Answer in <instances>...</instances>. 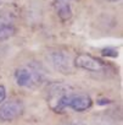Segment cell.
<instances>
[{
	"mask_svg": "<svg viewBox=\"0 0 123 125\" xmlns=\"http://www.w3.org/2000/svg\"><path fill=\"white\" fill-rule=\"evenodd\" d=\"M16 33V28L10 22H1L0 23V42L6 41Z\"/></svg>",
	"mask_w": 123,
	"mask_h": 125,
	"instance_id": "ba28073f",
	"label": "cell"
},
{
	"mask_svg": "<svg viewBox=\"0 0 123 125\" xmlns=\"http://www.w3.org/2000/svg\"><path fill=\"white\" fill-rule=\"evenodd\" d=\"M73 64L78 69H83V70L91 71V73H100L105 69L104 61H101L100 59H98L90 54H85V53L78 54L73 59Z\"/></svg>",
	"mask_w": 123,
	"mask_h": 125,
	"instance_id": "277c9868",
	"label": "cell"
},
{
	"mask_svg": "<svg viewBox=\"0 0 123 125\" xmlns=\"http://www.w3.org/2000/svg\"><path fill=\"white\" fill-rule=\"evenodd\" d=\"M54 8H55V11L61 21H67L72 17V9H71L70 4H67L66 1L57 0V1L54 3Z\"/></svg>",
	"mask_w": 123,
	"mask_h": 125,
	"instance_id": "52a82bcc",
	"label": "cell"
},
{
	"mask_svg": "<svg viewBox=\"0 0 123 125\" xmlns=\"http://www.w3.org/2000/svg\"><path fill=\"white\" fill-rule=\"evenodd\" d=\"M71 125H84V124H82V123H73V124H71Z\"/></svg>",
	"mask_w": 123,
	"mask_h": 125,
	"instance_id": "7c38bea8",
	"label": "cell"
},
{
	"mask_svg": "<svg viewBox=\"0 0 123 125\" xmlns=\"http://www.w3.org/2000/svg\"><path fill=\"white\" fill-rule=\"evenodd\" d=\"M49 61L51 66L61 73L64 75H68V74H73L74 73V64L73 60L71 58L70 54L65 53V52H52L49 54Z\"/></svg>",
	"mask_w": 123,
	"mask_h": 125,
	"instance_id": "3957f363",
	"label": "cell"
},
{
	"mask_svg": "<svg viewBox=\"0 0 123 125\" xmlns=\"http://www.w3.org/2000/svg\"><path fill=\"white\" fill-rule=\"evenodd\" d=\"M101 53H102L104 56H113V58H115V56L118 55L117 50H115V49H110V48H108V49H104Z\"/></svg>",
	"mask_w": 123,
	"mask_h": 125,
	"instance_id": "9c48e42d",
	"label": "cell"
},
{
	"mask_svg": "<svg viewBox=\"0 0 123 125\" xmlns=\"http://www.w3.org/2000/svg\"><path fill=\"white\" fill-rule=\"evenodd\" d=\"M23 103L17 99H11L0 105V121L8 123L17 119L23 113Z\"/></svg>",
	"mask_w": 123,
	"mask_h": 125,
	"instance_id": "5b68a950",
	"label": "cell"
},
{
	"mask_svg": "<svg viewBox=\"0 0 123 125\" xmlns=\"http://www.w3.org/2000/svg\"><path fill=\"white\" fill-rule=\"evenodd\" d=\"M0 4H1V1H0Z\"/></svg>",
	"mask_w": 123,
	"mask_h": 125,
	"instance_id": "4fadbf2b",
	"label": "cell"
},
{
	"mask_svg": "<svg viewBox=\"0 0 123 125\" xmlns=\"http://www.w3.org/2000/svg\"><path fill=\"white\" fill-rule=\"evenodd\" d=\"M91 104H93V101L90 96L85 93H73L72 92L67 99V107L79 113L88 110L91 107Z\"/></svg>",
	"mask_w": 123,
	"mask_h": 125,
	"instance_id": "8992f818",
	"label": "cell"
},
{
	"mask_svg": "<svg viewBox=\"0 0 123 125\" xmlns=\"http://www.w3.org/2000/svg\"><path fill=\"white\" fill-rule=\"evenodd\" d=\"M72 93L70 86L65 83H52L48 90V104L55 113H62L67 107L68 96Z\"/></svg>",
	"mask_w": 123,
	"mask_h": 125,
	"instance_id": "6da1fadb",
	"label": "cell"
},
{
	"mask_svg": "<svg viewBox=\"0 0 123 125\" xmlns=\"http://www.w3.org/2000/svg\"><path fill=\"white\" fill-rule=\"evenodd\" d=\"M6 98V90L3 85H0V104H1Z\"/></svg>",
	"mask_w": 123,
	"mask_h": 125,
	"instance_id": "30bf717a",
	"label": "cell"
},
{
	"mask_svg": "<svg viewBox=\"0 0 123 125\" xmlns=\"http://www.w3.org/2000/svg\"><path fill=\"white\" fill-rule=\"evenodd\" d=\"M105 1H108V3H117L119 0H105Z\"/></svg>",
	"mask_w": 123,
	"mask_h": 125,
	"instance_id": "8fae6325",
	"label": "cell"
},
{
	"mask_svg": "<svg viewBox=\"0 0 123 125\" xmlns=\"http://www.w3.org/2000/svg\"><path fill=\"white\" fill-rule=\"evenodd\" d=\"M16 83L21 87L34 88L44 81V74L40 68L35 65H28L26 68H20L15 73Z\"/></svg>",
	"mask_w": 123,
	"mask_h": 125,
	"instance_id": "7a4b0ae2",
	"label": "cell"
}]
</instances>
